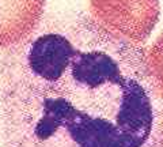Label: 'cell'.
<instances>
[{"instance_id":"1","label":"cell","mask_w":163,"mask_h":147,"mask_svg":"<svg viewBox=\"0 0 163 147\" xmlns=\"http://www.w3.org/2000/svg\"><path fill=\"white\" fill-rule=\"evenodd\" d=\"M5 147H158L147 50L92 18L38 26L0 67Z\"/></svg>"},{"instance_id":"2","label":"cell","mask_w":163,"mask_h":147,"mask_svg":"<svg viewBox=\"0 0 163 147\" xmlns=\"http://www.w3.org/2000/svg\"><path fill=\"white\" fill-rule=\"evenodd\" d=\"M91 18L106 32L136 45L144 44L161 16L159 0H90Z\"/></svg>"},{"instance_id":"3","label":"cell","mask_w":163,"mask_h":147,"mask_svg":"<svg viewBox=\"0 0 163 147\" xmlns=\"http://www.w3.org/2000/svg\"><path fill=\"white\" fill-rule=\"evenodd\" d=\"M46 0H0V49L27 39L40 26Z\"/></svg>"},{"instance_id":"4","label":"cell","mask_w":163,"mask_h":147,"mask_svg":"<svg viewBox=\"0 0 163 147\" xmlns=\"http://www.w3.org/2000/svg\"><path fill=\"white\" fill-rule=\"evenodd\" d=\"M147 70L154 90L163 101V32L147 50Z\"/></svg>"},{"instance_id":"5","label":"cell","mask_w":163,"mask_h":147,"mask_svg":"<svg viewBox=\"0 0 163 147\" xmlns=\"http://www.w3.org/2000/svg\"><path fill=\"white\" fill-rule=\"evenodd\" d=\"M158 147H163V125H162L161 136H159V143H158Z\"/></svg>"}]
</instances>
